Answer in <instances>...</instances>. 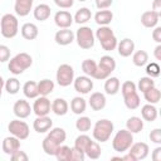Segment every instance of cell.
I'll return each mask as SVG.
<instances>
[{
	"mask_svg": "<svg viewBox=\"0 0 161 161\" xmlns=\"http://www.w3.org/2000/svg\"><path fill=\"white\" fill-rule=\"evenodd\" d=\"M121 92L123 96L125 106L128 109H136L140 107V96L137 93V87L132 80H126L121 86Z\"/></svg>",
	"mask_w": 161,
	"mask_h": 161,
	"instance_id": "obj_1",
	"label": "cell"
},
{
	"mask_svg": "<svg viewBox=\"0 0 161 161\" xmlns=\"http://www.w3.org/2000/svg\"><path fill=\"white\" fill-rule=\"evenodd\" d=\"M94 36L97 38V40L99 42L101 47L107 50V52H111V50H114L117 48V38L113 33V30L108 26V25H103V26H99L97 30H96V34Z\"/></svg>",
	"mask_w": 161,
	"mask_h": 161,
	"instance_id": "obj_2",
	"label": "cell"
},
{
	"mask_svg": "<svg viewBox=\"0 0 161 161\" xmlns=\"http://www.w3.org/2000/svg\"><path fill=\"white\" fill-rule=\"evenodd\" d=\"M33 64V58L28 54V53H18L16 55H14L8 64V68L10 70V73H13L14 75H19L21 74L24 70H26L28 68H30Z\"/></svg>",
	"mask_w": 161,
	"mask_h": 161,
	"instance_id": "obj_3",
	"label": "cell"
},
{
	"mask_svg": "<svg viewBox=\"0 0 161 161\" xmlns=\"http://www.w3.org/2000/svg\"><path fill=\"white\" fill-rule=\"evenodd\" d=\"M113 128H114V126H113L112 121L106 119V118L99 119L93 126V132H92L93 138L97 142H107L109 140L111 135L113 133Z\"/></svg>",
	"mask_w": 161,
	"mask_h": 161,
	"instance_id": "obj_4",
	"label": "cell"
},
{
	"mask_svg": "<svg viewBox=\"0 0 161 161\" xmlns=\"http://www.w3.org/2000/svg\"><path fill=\"white\" fill-rule=\"evenodd\" d=\"M0 30L1 35L6 39L15 38L19 31V21L18 18L13 14H5L0 19Z\"/></svg>",
	"mask_w": 161,
	"mask_h": 161,
	"instance_id": "obj_5",
	"label": "cell"
},
{
	"mask_svg": "<svg viewBox=\"0 0 161 161\" xmlns=\"http://www.w3.org/2000/svg\"><path fill=\"white\" fill-rule=\"evenodd\" d=\"M114 69H116V60L111 55H103L101 57L99 63L97 64V69L92 78L98 79V80L107 79Z\"/></svg>",
	"mask_w": 161,
	"mask_h": 161,
	"instance_id": "obj_6",
	"label": "cell"
},
{
	"mask_svg": "<svg viewBox=\"0 0 161 161\" xmlns=\"http://www.w3.org/2000/svg\"><path fill=\"white\" fill-rule=\"evenodd\" d=\"M133 143V136L128 130H119L112 140V147L117 152H126Z\"/></svg>",
	"mask_w": 161,
	"mask_h": 161,
	"instance_id": "obj_7",
	"label": "cell"
},
{
	"mask_svg": "<svg viewBox=\"0 0 161 161\" xmlns=\"http://www.w3.org/2000/svg\"><path fill=\"white\" fill-rule=\"evenodd\" d=\"M74 38L82 49H91L94 45V33L89 26H80L74 34Z\"/></svg>",
	"mask_w": 161,
	"mask_h": 161,
	"instance_id": "obj_8",
	"label": "cell"
},
{
	"mask_svg": "<svg viewBox=\"0 0 161 161\" xmlns=\"http://www.w3.org/2000/svg\"><path fill=\"white\" fill-rule=\"evenodd\" d=\"M55 78H57V83L60 87L70 86L74 80V69H73V67L69 65V64H65V63L60 64L57 69Z\"/></svg>",
	"mask_w": 161,
	"mask_h": 161,
	"instance_id": "obj_9",
	"label": "cell"
},
{
	"mask_svg": "<svg viewBox=\"0 0 161 161\" xmlns=\"http://www.w3.org/2000/svg\"><path fill=\"white\" fill-rule=\"evenodd\" d=\"M8 130L13 136L19 138L20 141L21 140H26L29 137V132H30L28 123L24 122V121H20V118L10 121V123L8 125Z\"/></svg>",
	"mask_w": 161,
	"mask_h": 161,
	"instance_id": "obj_10",
	"label": "cell"
},
{
	"mask_svg": "<svg viewBox=\"0 0 161 161\" xmlns=\"http://www.w3.org/2000/svg\"><path fill=\"white\" fill-rule=\"evenodd\" d=\"M50 106H52L50 101L45 96H40V97L35 98L31 109L36 116H48L50 112V108H52Z\"/></svg>",
	"mask_w": 161,
	"mask_h": 161,
	"instance_id": "obj_11",
	"label": "cell"
},
{
	"mask_svg": "<svg viewBox=\"0 0 161 161\" xmlns=\"http://www.w3.org/2000/svg\"><path fill=\"white\" fill-rule=\"evenodd\" d=\"M74 89L80 94H87L93 89V80L88 75H79L73 80Z\"/></svg>",
	"mask_w": 161,
	"mask_h": 161,
	"instance_id": "obj_12",
	"label": "cell"
},
{
	"mask_svg": "<svg viewBox=\"0 0 161 161\" xmlns=\"http://www.w3.org/2000/svg\"><path fill=\"white\" fill-rule=\"evenodd\" d=\"M73 15L67 10H59L54 15V23L59 29H67L70 28L73 24Z\"/></svg>",
	"mask_w": 161,
	"mask_h": 161,
	"instance_id": "obj_13",
	"label": "cell"
},
{
	"mask_svg": "<svg viewBox=\"0 0 161 161\" xmlns=\"http://www.w3.org/2000/svg\"><path fill=\"white\" fill-rule=\"evenodd\" d=\"M127 151L135 157L136 161H138V160H143L147 157L150 148H148V145L145 142H136V143H132Z\"/></svg>",
	"mask_w": 161,
	"mask_h": 161,
	"instance_id": "obj_14",
	"label": "cell"
},
{
	"mask_svg": "<svg viewBox=\"0 0 161 161\" xmlns=\"http://www.w3.org/2000/svg\"><path fill=\"white\" fill-rule=\"evenodd\" d=\"M31 111H33V109H31L29 102L25 101V99H18V101L14 103V106H13V112H14V114H15L18 118H20V119L29 117L30 113H31Z\"/></svg>",
	"mask_w": 161,
	"mask_h": 161,
	"instance_id": "obj_15",
	"label": "cell"
},
{
	"mask_svg": "<svg viewBox=\"0 0 161 161\" xmlns=\"http://www.w3.org/2000/svg\"><path fill=\"white\" fill-rule=\"evenodd\" d=\"M53 127V121L48 116H36V118L33 122V128L38 133L48 132Z\"/></svg>",
	"mask_w": 161,
	"mask_h": 161,
	"instance_id": "obj_16",
	"label": "cell"
},
{
	"mask_svg": "<svg viewBox=\"0 0 161 161\" xmlns=\"http://www.w3.org/2000/svg\"><path fill=\"white\" fill-rule=\"evenodd\" d=\"M54 40L58 45H62V47H65V45H69L73 40H74V33L67 28V29H59L55 35H54Z\"/></svg>",
	"mask_w": 161,
	"mask_h": 161,
	"instance_id": "obj_17",
	"label": "cell"
},
{
	"mask_svg": "<svg viewBox=\"0 0 161 161\" xmlns=\"http://www.w3.org/2000/svg\"><path fill=\"white\" fill-rule=\"evenodd\" d=\"M1 148L4 151V153L6 155H13L14 152H16L18 150H20V140L16 138L15 136H9V137H5L3 143H1Z\"/></svg>",
	"mask_w": 161,
	"mask_h": 161,
	"instance_id": "obj_18",
	"label": "cell"
},
{
	"mask_svg": "<svg viewBox=\"0 0 161 161\" xmlns=\"http://www.w3.org/2000/svg\"><path fill=\"white\" fill-rule=\"evenodd\" d=\"M117 52L123 58L130 57L135 52V43H133V40H131L130 38L122 39L119 43H117Z\"/></svg>",
	"mask_w": 161,
	"mask_h": 161,
	"instance_id": "obj_19",
	"label": "cell"
},
{
	"mask_svg": "<svg viewBox=\"0 0 161 161\" xmlns=\"http://www.w3.org/2000/svg\"><path fill=\"white\" fill-rule=\"evenodd\" d=\"M106 96L101 92H94L91 94L89 99H88V103L91 106V108L93 111H101L106 107Z\"/></svg>",
	"mask_w": 161,
	"mask_h": 161,
	"instance_id": "obj_20",
	"label": "cell"
},
{
	"mask_svg": "<svg viewBox=\"0 0 161 161\" xmlns=\"http://www.w3.org/2000/svg\"><path fill=\"white\" fill-rule=\"evenodd\" d=\"M33 3L34 0H15L14 4L15 14L19 16H26L33 8Z\"/></svg>",
	"mask_w": 161,
	"mask_h": 161,
	"instance_id": "obj_21",
	"label": "cell"
},
{
	"mask_svg": "<svg viewBox=\"0 0 161 161\" xmlns=\"http://www.w3.org/2000/svg\"><path fill=\"white\" fill-rule=\"evenodd\" d=\"M160 15L152 10H147L141 15V24L145 28H155L158 23Z\"/></svg>",
	"mask_w": 161,
	"mask_h": 161,
	"instance_id": "obj_22",
	"label": "cell"
},
{
	"mask_svg": "<svg viewBox=\"0 0 161 161\" xmlns=\"http://www.w3.org/2000/svg\"><path fill=\"white\" fill-rule=\"evenodd\" d=\"M20 33H21V36L24 39L34 40L38 36L39 30H38V26L34 23H25V24H23V26L20 29Z\"/></svg>",
	"mask_w": 161,
	"mask_h": 161,
	"instance_id": "obj_23",
	"label": "cell"
},
{
	"mask_svg": "<svg viewBox=\"0 0 161 161\" xmlns=\"http://www.w3.org/2000/svg\"><path fill=\"white\" fill-rule=\"evenodd\" d=\"M50 107H52L50 109L57 116H64V114L68 113V109H69V104H68V102L64 98H55L52 102V106Z\"/></svg>",
	"mask_w": 161,
	"mask_h": 161,
	"instance_id": "obj_24",
	"label": "cell"
},
{
	"mask_svg": "<svg viewBox=\"0 0 161 161\" xmlns=\"http://www.w3.org/2000/svg\"><path fill=\"white\" fill-rule=\"evenodd\" d=\"M143 128V119L141 117H137V116H132L127 119L126 122V130H128L132 135L133 133H138L141 132Z\"/></svg>",
	"mask_w": 161,
	"mask_h": 161,
	"instance_id": "obj_25",
	"label": "cell"
},
{
	"mask_svg": "<svg viewBox=\"0 0 161 161\" xmlns=\"http://www.w3.org/2000/svg\"><path fill=\"white\" fill-rule=\"evenodd\" d=\"M34 18L39 21H45L50 16V6L48 4H39L33 10Z\"/></svg>",
	"mask_w": 161,
	"mask_h": 161,
	"instance_id": "obj_26",
	"label": "cell"
},
{
	"mask_svg": "<svg viewBox=\"0 0 161 161\" xmlns=\"http://www.w3.org/2000/svg\"><path fill=\"white\" fill-rule=\"evenodd\" d=\"M113 19V13L111 10H106V9H102L96 13L94 15V21L99 25V26H103V25H108Z\"/></svg>",
	"mask_w": 161,
	"mask_h": 161,
	"instance_id": "obj_27",
	"label": "cell"
},
{
	"mask_svg": "<svg viewBox=\"0 0 161 161\" xmlns=\"http://www.w3.org/2000/svg\"><path fill=\"white\" fill-rule=\"evenodd\" d=\"M119 87H121V83L117 77H108L104 82V92L109 96L117 94L119 91Z\"/></svg>",
	"mask_w": 161,
	"mask_h": 161,
	"instance_id": "obj_28",
	"label": "cell"
},
{
	"mask_svg": "<svg viewBox=\"0 0 161 161\" xmlns=\"http://www.w3.org/2000/svg\"><path fill=\"white\" fill-rule=\"evenodd\" d=\"M141 116H142V119H145L147 122H153L157 118V108L153 104L147 103V104L142 106Z\"/></svg>",
	"mask_w": 161,
	"mask_h": 161,
	"instance_id": "obj_29",
	"label": "cell"
},
{
	"mask_svg": "<svg viewBox=\"0 0 161 161\" xmlns=\"http://www.w3.org/2000/svg\"><path fill=\"white\" fill-rule=\"evenodd\" d=\"M23 93L26 98L29 99H33V98H36L39 96V92H38V83L34 82V80H28L24 83L23 86Z\"/></svg>",
	"mask_w": 161,
	"mask_h": 161,
	"instance_id": "obj_30",
	"label": "cell"
},
{
	"mask_svg": "<svg viewBox=\"0 0 161 161\" xmlns=\"http://www.w3.org/2000/svg\"><path fill=\"white\" fill-rule=\"evenodd\" d=\"M50 140H53L57 145H62L65 138H67V133L62 128V127H54V128H50L49 130V133L47 135Z\"/></svg>",
	"mask_w": 161,
	"mask_h": 161,
	"instance_id": "obj_31",
	"label": "cell"
},
{
	"mask_svg": "<svg viewBox=\"0 0 161 161\" xmlns=\"http://www.w3.org/2000/svg\"><path fill=\"white\" fill-rule=\"evenodd\" d=\"M86 108H87V102L83 97H74L70 101V109L73 113L82 114L83 112H86Z\"/></svg>",
	"mask_w": 161,
	"mask_h": 161,
	"instance_id": "obj_32",
	"label": "cell"
},
{
	"mask_svg": "<svg viewBox=\"0 0 161 161\" xmlns=\"http://www.w3.org/2000/svg\"><path fill=\"white\" fill-rule=\"evenodd\" d=\"M92 18V11L88 8H80L77 10V13L73 16V20L77 24H86L87 21H89Z\"/></svg>",
	"mask_w": 161,
	"mask_h": 161,
	"instance_id": "obj_33",
	"label": "cell"
},
{
	"mask_svg": "<svg viewBox=\"0 0 161 161\" xmlns=\"http://www.w3.org/2000/svg\"><path fill=\"white\" fill-rule=\"evenodd\" d=\"M84 153H86L87 157H89V158H92V160L99 158V156H101V153H102V150H101L99 143L96 142V141H91L89 145L87 146V148L84 150Z\"/></svg>",
	"mask_w": 161,
	"mask_h": 161,
	"instance_id": "obj_34",
	"label": "cell"
},
{
	"mask_svg": "<svg viewBox=\"0 0 161 161\" xmlns=\"http://www.w3.org/2000/svg\"><path fill=\"white\" fill-rule=\"evenodd\" d=\"M54 91V82L50 79H42L40 82H38V92L39 96H48Z\"/></svg>",
	"mask_w": 161,
	"mask_h": 161,
	"instance_id": "obj_35",
	"label": "cell"
},
{
	"mask_svg": "<svg viewBox=\"0 0 161 161\" xmlns=\"http://www.w3.org/2000/svg\"><path fill=\"white\" fill-rule=\"evenodd\" d=\"M143 97H145V99L147 101V103L156 104V103H158L160 99H161V92H160V89L155 86V87L150 88L148 91L143 92Z\"/></svg>",
	"mask_w": 161,
	"mask_h": 161,
	"instance_id": "obj_36",
	"label": "cell"
},
{
	"mask_svg": "<svg viewBox=\"0 0 161 161\" xmlns=\"http://www.w3.org/2000/svg\"><path fill=\"white\" fill-rule=\"evenodd\" d=\"M132 54V62L136 67H143L148 63V54L146 50H137Z\"/></svg>",
	"mask_w": 161,
	"mask_h": 161,
	"instance_id": "obj_37",
	"label": "cell"
},
{
	"mask_svg": "<svg viewBox=\"0 0 161 161\" xmlns=\"http://www.w3.org/2000/svg\"><path fill=\"white\" fill-rule=\"evenodd\" d=\"M70 153H72V148L69 146L59 145L54 156L57 157L58 161H70Z\"/></svg>",
	"mask_w": 161,
	"mask_h": 161,
	"instance_id": "obj_38",
	"label": "cell"
},
{
	"mask_svg": "<svg viewBox=\"0 0 161 161\" xmlns=\"http://www.w3.org/2000/svg\"><path fill=\"white\" fill-rule=\"evenodd\" d=\"M96 69H97V63L93 59H84L82 62V70H83V73L86 75L92 78L94 72H96Z\"/></svg>",
	"mask_w": 161,
	"mask_h": 161,
	"instance_id": "obj_39",
	"label": "cell"
},
{
	"mask_svg": "<svg viewBox=\"0 0 161 161\" xmlns=\"http://www.w3.org/2000/svg\"><path fill=\"white\" fill-rule=\"evenodd\" d=\"M58 146H59V145H57V143H55L53 140H50L48 136L43 140V143H42L43 151H44L47 155H49V156H54V153H55Z\"/></svg>",
	"mask_w": 161,
	"mask_h": 161,
	"instance_id": "obj_40",
	"label": "cell"
},
{
	"mask_svg": "<svg viewBox=\"0 0 161 161\" xmlns=\"http://www.w3.org/2000/svg\"><path fill=\"white\" fill-rule=\"evenodd\" d=\"M4 87L9 94H16L20 91V82L16 78H9L5 80Z\"/></svg>",
	"mask_w": 161,
	"mask_h": 161,
	"instance_id": "obj_41",
	"label": "cell"
},
{
	"mask_svg": "<svg viewBox=\"0 0 161 161\" xmlns=\"http://www.w3.org/2000/svg\"><path fill=\"white\" fill-rule=\"evenodd\" d=\"M136 87L138 88V91H141L143 93V92L148 91L150 88L155 87V80H153V78H151L148 75L147 77H142V78L138 79V83H137Z\"/></svg>",
	"mask_w": 161,
	"mask_h": 161,
	"instance_id": "obj_42",
	"label": "cell"
},
{
	"mask_svg": "<svg viewBox=\"0 0 161 161\" xmlns=\"http://www.w3.org/2000/svg\"><path fill=\"white\" fill-rule=\"evenodd\" d=\"M91 127H92V122L91 118L87 116H82L75 121V128L80 132H87L91 130Z\"/></svg>",
	"mask_w": 161,
	"mask_h": 161,
	"instance_id": "obj_43",
	"label": "cell"
},
{
	"mask_svg": "<svg viewBox=\"0 0 161 161\" xmlns=\"http://www.w3.org/2000/svg\"><path fill=\"white\" fill-rule=\"evenodd\" d=\"M91 141H92V140H91L89 136H87V135H79V136L75 138V141H74V147L84 152V150L87 148V146L89 145Z\"/></svg>",
	"mask_w": 161,
	"mask_h": 161,
	"instance_id": "obj_44",
	"label": "cell"
},
{
	"mask_svg": "<svg viewBox=\"0 0 161 161\" xmlns=\"http://www.w3.org/2000/svg\"><path fill=\"white\" fill-rule=\"evenodd\" d=\"M160 70H161L160 65H158L157 63H155V62L147 64V67H146V73H147V75L151 77V78L158 77V75H160Z\"/></svg>",
	"mask_w": 161,
	"mask_h": 161,
	"instance_id": "obj_45",
	"label": "cell"
},
{
	"mask_svg": "<svg viewBox=\"0 0 161 161\" xmlns=\"http://www.w3.org/2000/svg\"><path fill=\"white\" fill-rule=\"evenodd\" d=\"M10 59V48L8 45L0 44V63H5Z\"/></svg>",
	"mask_w": 161,
	"mask_h": 161,
	"instance_id": "obj_46",
	"label": "cell"
},
{
	"mask_svg": "<svg viewBox=\"0 0 161 161\" xmlns=\"http://www.w3.org/2000/svg\"><path fill=\"white\" fill-rule=\"evenodd\" d=\"M86 158V153L75 147H72V153H70V161H83Z\"/></svg>",
	"mask_w": 161,
	"mask_h": 161,
	"instance_id": "obj_47",
	"label": "cell"
},
{
	"mask_svg": "<svg viewBox=\"0 0 161 161\" xmlns=\"http://www.w3.org/2000/svg\"><path fill=\"white\" fill-rule=\"evenodd\" d=\"M150 140L156 143V145H160L161 143V130L160 128H155L150 132Z\"/></svg>",
	"mask_w": 161,
	"mask_h": 161,
	"instance_id": "obj_48",
	"label": "cell"
},
{
	"mask_svg": "<svg viewBox=\"0 0 161 161\" xmlns=\"http://www.w3.org/2000/svg\"><path fill=\"white\" fill-rule=\"evenodd\" d=\"M10 157H11L13 161H28V160H29L28 155H26L24 151H20V150H18V151L14 152L13 155H10Z\"/></svg>",
	"mask_w": 161,
	"mask_h": 161,
	"instance_id": "obj_49",
	"label": "cell"
},
{
	"mask_svg": "<svg viewBox=\"0 0 161 161\" xmlns=\"http://www.w3.org/2000/svg\"><path fill=\"white\" fill-rule=\"evenodd\" d=\"M55 5L59 6L60 9H69L73 6L74 0H54Z\"/></svg>",
	"mask_w": 161,
	"mask_h": 161,
	"instance_id": "obj_50",
	"label": "cell"
},
{
	"mask_svg": "<svg viewBox=\"0 0 161 161\" xmlns=\"http://www.w3.org/2000/svg\"><path fill=\"white\" fill-rule=\"evenodd\" d=\"M94 3H96V6H97L99 10H102V9L109 8V6L112 5L113 0H94Z\"/></svg>",
	"mask_w": 161,
	"mask_h": 161,
	"instance_id": "obj_51",
	"label": "cell"
},
{
	"mask_svg": "<svg viewBox=\"0 0 161 161\" xmlns=\"http://www.w3.org/2000/svg\"><path fill=\"white\" fill-rule=\"evenodd\" d=\"M152 39H153L157 44L161 43V26H155V29H153V31H152Z\"/></svg>",
	"mask_w": 161,
	"mask_h": 161,
	"instance_id": "obj_52",
	"label": "cell"
},
{
	"mask_svg": "<svg viewBox=\"0 0 161 161\" xmlns=\"http://www.w3.org/2000/svg\"><path fill=\"white\" fill-rule=\"evenodd\" d=\"M152 11L157 13L161 16V0H153L152 1Z\"/></svg>",
	"mask_w": 161,
	"mask_h": 161,
	"instance_id": "obj_53",
	"label": "cell"
},
{
	"mask_svg": "<svg viewBox=\"0 0 161 161\" xmlns=\"http://www.w3.org/2000/svg\"><path fill=\"white\" fill-rule=\"evenodd\" d=\"M152 160L153 161H161V147H156L152 152Z\"/></svg>",
	"mask_w": 161,
	"mask_h": 161,
	"instance_id": "obj_54",
	"label": "cell"
},
{
	"mask_svg": "<svg viewBox=\"0 0 161 161\" xmlns=\"http://www.w3.org/2000/svg\"><path fill=\"white\" fill-rule=\"evenodd\" d=\"M153 54H155V58L157 60H161V44H157V47L153 50Z\"/></svg>",
	"mask_w": 161,
	"mask_h": 161,
	"instance_id": "obj_55",
	"label": "cell"
},
{
	"mask_svg": "<svg viewBox=\"0 0 161 161\" xmlns=\"http://www.w3.org/2000/svg\"><path fill=\"white\" fill-rule=\"evenodd\" d=\"M121 158H122V160H125V161H136V160H135V157H133L131 153H127V155L122 156Z\"/></svg>",
	"mask_w": 161,
	"mask_h": 161,
	"instance_id": "obj_56",
	"label": "cell"
},
{
	"mask_svg": "<svg viewBox=\"0 0 161 161\" xmlns=\"http://www.w3.org/2000/svg\"><path fill=\"white\" fill-rule=\"evenodd\" d=\"M4 84H5V80L3 79V77L0 75V97L3 94V88H4Z\"/></svg>",
	"mask_w": 161,
	"mask_h": 161,
	"instance_id": "obj_57",
	"label": "cell"
},
{
	"mask_svg": "<svg viewBox=\"0 0 161 161\" xmlns=\"http://www.w3.org/2000/svg\"><path fill=\"white\" fill-rule=\"evenodd\" d=\"M78 1H80V3H84V1H87V0H78Z\"/></svg>",
	"mask_w": 161,
	"mask_h": 161,
	"instance_id": "obj_58",
	"label": "cell"
}]
</instances>
